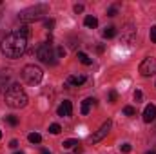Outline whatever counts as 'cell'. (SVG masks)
Masks as SVG:
<instances>
[{
  "label": "cell",
  "mask_w": 156,
  "mask_h": 154,
  "mask_svg": "<svg viewBox=\"0 0 156 154\" xmlns=\"http://www.w3.org/2000/svg\"><path fill=\"white\" fill-rule=\"evenodd\" d=\"M27 37H29V27L27 26L5 35L2 38V44H0V49H2L4 56H7V58H20L26 53V49H27Z\"/></svg>",
  "instance_id": "obj_1"
},
{
  "label": "cell",
  "mask_w": 156,
  "mask_h": 154,
  "mask_svg": "<svg viewBox=\"0 0 156 154\" xmlns=\"http://www.w3.org/2000/svg\"><path fill=\"white\" fill-rule=\"evenodd\" d=\"M4 98H5V103L11 109H22V107L27 105V94L20 87V83H11L7 87V91L4 93Z\"/></svg>",
  "instance_id": "obj_2"
},
{
  "label": "cell",
  "mask_w": 156,
  "mask_h": 154,
  "mask_svg": "<svg viewBox=\"0 0 156 154\" xmlns=\"http://www.w3.org/2000/svg\"><path fill=\"white\" fill-rule=\"evenodd\" d=\"M49 11V7L45 5V4H37V5H31V7H26V9H22L20 13H18V18H20V22H26V24H29V22H35V20H40L45 13Z\"/></svg>",
  "instance_id": "obj_3"
},
{
  "label": "cell",
  "mask_w": 156,
  "mask_h": 154,
  "mask_svg": "<svg viewBox=\"0 0 156 154\" xmlns=\"http://www.w3.org/2000/svg\"><path fill=\"white\" fill-rule=\"evenodd\" d=\"M37 56H38V60L42 64H45V65H55L56 64V51L53 49V45L51 44H40L38 47H37Z\"/></svg>",
  "instance_id": "obj_4"
},
{
  "label": "cell",
  "mask_w": 156,
  "mask_h": 154,
  "mask_svg": "<svg viewBox=\"0 0 156 154\" xmlns=\"http://www.w3.org/2000/svg\"><path fill=\"white\" fill-rule=\"evenodd\" d=\"M42 76H44V73H42V69H40L38 65L29 64V65H26V67L22 69V78H24V82L29 83V85L40 83V82H42Z\"/></svg>",
  "instance_id": "obj_5"
},
{
  "label": "cell",
  "mask_w": 156,
  "mask_h": 154,
  "mask_svg": "<svg viewBox=\"0 0 156 154\" xmlns=\"http://www.w3.org/2000/svg\"><path fill=\"white\" fill-rule=\"evenodd\" d=\"M154 73H156V58L154 56L144 58V62L140 64V75L142 76H153Z\"/></svg>",
  "instance_id": "obj_6"
},
{
  "label": "cell",
  "mask_w": 156,
  "mask_h": 154,
  "mask_svg": "<svg viewBox=\"0 0 156 154\" xmlns=\"http://www.w3.org/2000/svg\"><path fill=\"white\" fill-rule=\"evenodd\" d=\"M109 131H111V120H107V121H104V123H102V127H100L93 136H91V142H93V143L102 142V140L109 134Z\"/></svg>",
  "instance_id": "obj_7"
},
{
  "label": "cell",
  "mask_w": 156,
  "mask_h": 154,
  "mask_svg": "<svg viewBox=\"0 0 156 154\" xmlns=\"http://www.w3.org/2000/svg\"><path fill=\"white\" fill-rule=\"evenodd\" d=\"M56 113H58V116H62V118H64V116H71L73 114V103H71L69 100H64V102L60 103V107H58Z\"/></svg>",
  "instance_id": "obj_8"
},
{
  "label": "cell",
  "mask_w": 156,
  "mask_h": 154,
  "mask_svg": "<svg viewBox=\"0 0 156 154\" xmlns=\"http://www.w3.org/2000/svg\"><path fill=\"white\" fill-rule=\"evenodd\" d=\"M154 120H156V105L149 103V105L144 109V121H145V123H151V121H154Z\"/></svg>",
  "instance_id": "obj_9"
},
{
  "label": "cell",
  "mask_w": 156,
  "mask_h": 154,
  "mask_svg": "<svg viewBox=\"0 0 156 154\" xmlns=\"http://www.w3.org/2000/svg\"><path fill=\"white\" fill-rule=\"evenodd\" d=\"M11 83H9V71H2L0 73V91H7V87H9Z\"/></svg>",
  "instance_id": "obj_10"
},
{
  "label": "cell",
  "mask_w": 156,
  "mask_h": 154,
  "mask_svg": "<svg viewBox=\"0 0 156 154\" xmlns=\"http://www.w3.org/2000/svg\"><path fill=\"white\" fill-rule=\"evenodd\" d=\"M67 83H69V85H75V87H78V85L85 83V76H83V75H73V76L67 78Z\"/></svg>",
  "instance_id": "obj_11"
},
{
  "label": "cell",
  "mask_w": 156,
  "mask_h": 154,
  "mask_svg": "<svg viewBox=\"0 0 156 154\" xmlns=\"http://www.w3.org/2000/svg\"><path fill=\"white\" fill-rule=\"evenodd\" d=\"M94 98H85L83 102H82V114H89V111H91V107L94 105Z\"/></svg>",
  "instance_id": "obj_12"
},
{
  "label": "cell",
  "mask_w": 156,
  "mask_h": 154,
  "mask_svg": "<svg viewBox=\"0 0 156 154\" xmlns=\"http://www.w3.org/2000/svg\"><path fill=\"white\" fill-rule=\"evenodd\" d=\"M122 33H123V40H125V42H133V40H134V35H136V29H133L131 26H127Z\"/></svg>",
  "instance_id": "obj_13"
},
{
  "label": "cell",
  "mask_w": 156,
  "mask_h": 154,
  "mask_svg": "<svg viewBox=\"0 0 156 154\" xmlns=\"http://www.w3.org/2000/svg\"><path fill=\"white\" fill-rule=\"evenodd\" d=\"M83 24H85V27H89V29H94V27L98 26V20H96V16H93V15H87V16L83 18Z\"/></svg>",
  "instance_id": "obj_14"
},
{
  "label": "cell",
  "mask_w": 156,
  "mask_h": 154,
  "mask_svg": "<svg viewBox=\"0 0 156 154\" xmlns=\"http://www.w3.org/2000/svg\"><path fill=\"white\" fill-rule=\"evenodd\" d=\"M76 58L83 64V65H91V64H93V60H91L85 53H82V51H78V53H76Z\"/></svg>",
  "instance_id": "obj_15"
},
{
  "label": "cell",
  "mask_w": 156,
  "mask_h": 154,
  "mask_svg": "<svg viewBox=\"0 0 156 154\" xmlns=\"http://www.w3.org/2000/svg\"><path fill=\"white\" fill-rule=\"evenodd\" d=\"M115 37H116V27L109 26L104 29V38H115Z\"/></svg>",
  "instance_id": "obj_16"
},
{
  "label": "cell",
  "mask_w": 156,
  "mask_h": 154,
  "mask_svg": "<svg viewBox=\"0 0 156 154\" xmlns=\"http://www.w3.org/2000/svg\"><path fill=\"white\" fill-rule=\"evenodd\" d=\"M27 140H29V143H35V145H37V143L42 142V136H40L38 132H31V134L27 136Z\"/></svg>",
  "instance_id": "obj_17"
},
{
  "label": "cell",
  "mask_w": 156,
  "mask_h": 154,
  "mask_svg": "<svg viewBox=\"0 0 156 154\" xmlns=\"http://www.w3.org/2000/svg\"><path fill=\"white\" fill-rule=\"evenodd\" d=\"M62 145H64L66 149H73V147H78L80 143H78V140H66Z\"/></svg>",
  "instance_id": "obj_18"
},
{
  "label": "cell",
  "mask_w": 156,
  "mask_h": 154,
  "mask_svg": "<svg viewBox=\"0 0 156 154\" xmlns=\"http://www.w3.org/2000/svg\"><path fill=\"white\" fill-rule=\"evenodd\" d=\"M60 131H62V127H60L58 123H51V125H49V132H51V134H60Z\"/></svg>",
  "instance_id": "obj_19"
},
{
  "label": "cell",
  "mask_w": 156,
  "mask_h": 154,
  "mask_svg": "<svg viewBox=\"0 0 156 154\" xmlns=\"http://www.w3.org/2000/svg\"><path fill=\"white\" fill-rule=\"evenodd\" d=\"M123 114L125 116H134L136 114V109L131 107V105H127V107H123Z\"/></svg>",
  "instance_id": "obj_20"
},
{
  "label": "cell",
  "mask_w": 156,
  "mask_h": 154,
  "mask_svg": "<svg viewBox=\"0 0 156 154\" xmlns=\"http://www.w3.org/2000/svg\"><path fill=\"white\" fill-rule=\"evenodd\" d=\"M5 120H7V123H9V125H13V127H16V125H18V118H16V116H7V118H5Z\"/></svg>",
  "instance_id": "obj_21"
},
{
  "label": "cell",
  "mask_w": 156,
  "mask_h": 154,
  "mask_svg": "<svg viewBox=\"0 0 156 154\" xmlns=\"http://www.w3.org/2000/svg\"><path fill=\"white\" fill-rule=\"evenodd\" d=\"M44 26H45V29H53V27H55V20H51V18H49V20H45V22H44Z\"/></svg>",
  "instance_id": "obj_22"
},
{
  "label": "cell",
  "mask_w": 156,
  "mask_h": 154,
  "mask_svg": "<svg viewBox=\"0 0 156 154\" xmlns=\"http://www.w3.org/2000/svg\"><path fill=\"white\" fill-rule=\"evenodd\" d=\"M120 149H122V152H131V143H123V145H120Z\"/></svg>",
  "instance_id": "obj_23"
},
{
  "label": "cell",
  "mask_w": 156,
  "mask_h": 154,
  "mask_svg": "<svg viewBox=\"0 0 156 154\" xmlns=\"http://www.w3.org/2000/svg\"><path fill=\"white\" fill-rule=\"evenodd\" d=\"M116 13H118V9L115 5H111V7L107 9V15H109V16H116Z\"/></svg>",
  "instance_id": "obj_24"
},
{
  "label": "cell",
  "mask_w": 156,
  "mask_h": 154,
  "mask_svg": "<svg viewBox=\"0 0 156 154\" xmlns=\"http://www.w3.org/2000/svg\"><path fill=\"white\" fill-rule=\"evenodd\" d=\"M56 56H58V58L66 56V49H64V47H56Z\"/></svg>",
  "instance_id": "obj_25"
},
{
  "label": "cell",
  "mask_w": 156,
  "mask_h": 154,
  "mask_svg": "<svg viewBox=\"0 0 156 154\" xmlns=\"http://www.w3.org/2000/svg\"><path fill=\"white\" fill-rule=\"evenodd\" d=\"M149 37H151V40L156 44V26H154V27H151V31H149Z\"/></svg>",
  "instance_id": "obj_26"
},
{
  "label": "cell",
  "mask_w": 156,
  "mask_h": 154,
  "mask_svg": "<svg viewBox=\"0 0 156 154\" xmlns=\"http://www.w3.org/2000/svg\"><path fill=\"white\" fill-rule=\"evenodd\" d=\"M109 102H111V103H115V102H116V93H115V91H111V93H109Z\"/></svg>",
  "instance_id": "obj_27"
},
{
  "label": "cell",
  "mask_w": 156,
  "mask_h": 154,
  "mask_svg": "<svg viewBox=\"0 0 156 154\" xmlns=\"http://www.w3.org/2000/svg\"><path fill=\"white\" fill-rule=\"evenodd\" d=\"M82 11H83V5L82 4H76L75 5V13H82Z\"/></svg>",
  "instance_id": "obj_28"
},
{
  "label": "cell",
  "mask_w": 156,
  "mask_h": 154,
  "mask_svg": "<svg viewBox=\"0 0 156 154\" xmlns=\"http://www.w3.org/2000/svg\"><path fill=\"white\" fill-rule=\"evenodd\" d=\"M9 147H11V149H16V147H18V142H16V140H11V142H9Z\"/></svg>",
  "instance_id": "obj_29"
},
{
  "label": "cell",
  "mask_w": 156,
  "mask_h": 154,
  "mask_svg": "<svg viewBox=\"0 0 156 154\" xmlns=\"http://www.w3.org/2000/svg\"><path fill=\"white\" fill-rule=\"evenodd\" d=\"M142 96H144L142 91H136V93H134V100H142Z\"/></svg>",
  "instance_id": "obj_30"
},
{
  "label": "cell",
  "mask_w": 156,
  "mask_h": 154,
  "mask_svg": "<svg viewBox=\"0 0 156 154\" xmlns=\"http://www.w3.org/2000/svg\"><path fill=\"white\" fill-rule=\"evenodd\" d=\"M42 154H51V152H49L47 149H44V151H42Z\"/></svg>",
  "instance_id": "obj_31"
},
{
  "label": "cell",
  "mask_w": 156,
  "mask_h": 154,
  "mask_svg": "<svg viewBox=\"0 0 156 154\" xmlns=\"http://www.w3.org/2000/svg\"><path fill=\"white\" fill-rule=\"evenodd\" d=\"M147 154H156V151H149V152H147Z\"/></svg>",
  "instance_id": "obj_32"
},
{
  "label": "cell",
  "mask_w": 156,
  "mask_h": 154,
  "mask_svg": "<svg viewBox=\"0 0 156 154\" xmlns=\"http://www.w3.org/2000/svg\"><path fill=\"white\" fill-rule=\"evenodd\" d=\"M15 154H24V152H15Z\"/></svg>",
  "instance_id": "obj_33"
},
{
  "label": "cell",
  "mask_w": 156,
  "mask_h": 154,
  "mask_svg": "<svg viewBox=\"0 0 156 154\" xmlns=\"http://www.w3.org/2000/svg\"><path fill=\"white\" fill-rule=\"evenodd\" d=\"M0 138H2V131H0Z\"/></svg>",
  "instance_id": "obj_34"
}]
</instances>
